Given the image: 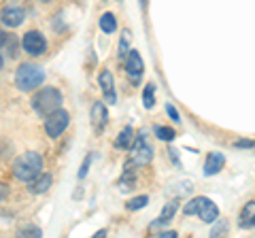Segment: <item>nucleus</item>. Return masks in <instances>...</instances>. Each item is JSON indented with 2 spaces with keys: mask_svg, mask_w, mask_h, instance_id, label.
I'll return each mask as SVG.
<instances>
[{
  "mask_svg": "<svg viewBox=\"0 0 255 238\" xmlns=\"http://www.w3.org/2000/svg\"><path fill=\"white\" fill-rule=\"evenodd\" d=\"M43 172V155L36 151H26L21 153L17 160L13 162V174L17 181L23 183H32L38 174Z\"/></svg>",
  "mask_w": 255,
  "mask_h": 238,
  "instance_id": "1",
  "label": "nucleus"
},
{
  "mask_svg": "<svg viewBox=\"0 0 255 238\" xmlns=\"http://www.w3.org/2000/svg\"><path fill=\"white\" fill-rule=\"evenodd\" d=\"M32 107H34L38 115L49 117L51 113L60 111V107H62L60 90H55V87H43V90H38L34 94V98H32Z\"/></svg>",
  "mask_w": 255,
  "mask_h": 238,
  "instance_id": "2",
  "label": "nucleus"
},
{
  "mask_svg": "<svg viewBox=\"0 0 255 238\" xmlns=\"http://www.w3.org/2000/svg\"><path fill=\"white\" fill-rule=\"evenodd\" d=\"M45 81V70L38 64H21L15 73V85L19 92H32Z\"/></svg>",
  "mask_w": 255,
  "mask_h": 238,
  "instance_id": "3",
  "label": "nucleus"
},
{
  "mask_svg": "<svg viewBox=\"0 0 255 238\" xmlns=\"http://www.w3.org/2000/svg\"><path fill=\"white\" fill-rule=\"evenodd\" d=\"M183 213H185V215H194L196 213L204 224H215L217 217H219L217 204L211 202L209 198H204V196H198V198H194V200H189L185 204V209H183Z\"/></svg>",
  "mask_w": 255,
  "mask_h": 238,
  "instance_id": "4",
  "label": "nucleus"
},
{
  "mask_svg": "<svg viewBox=\"0 0 255 238\" xmlns=\"http://www.w3.org/2000/svg\"><path fill=\"white\" fill-rule=\"evenodd\" d=\"M151 157H153V149L147 145L145 140V132L138 134L136 142L132 145V151H130V164L132 166H145L151 162Z\"/></svg>",
  "mask_w": 255,
  "mask_h": 238,
  "instance_id": "5",
  "label": "nucleus"
},
{
  "mask_svg": "<svg viewBox=\"0 0 255 238\" xmlns=\"http://www.w3.org/2000/svg\"><path fill=\"white\" fill-rule=\"evenodd\" d=\"M68 123H70V115L66 113V111H55V113H51L49 117L45 119V132L49 134L51 138H58L60 134L68 128Z\"/></svg>",
  "mask_w": 255,
  "mask_h": 238,
  "instance_id": "6",
  "label": "nucleus"
},
{
  "mask_svg": "<svg viewBox=\"0 0 255 238\" xmlns=\"http://www.w3.org/2000/svg\"><path fill=\"white\" fill-rule=\"evenodd\" d=\"M23 51H26L28 55H43L47 51V41H45V36L38 32V30H30V32L23 34Z\"/></svg>",
  "mask_w": 255,
  "mask_h": 238,
  "instance_id": "7",
  "label": "nucleus"
},
{
  "mask_svg": "<svg viewBox=\"0 0 255 238\" xmlns=\"http://www.w3.org/2000/svg\"><path fill=\"white\" fill-rule=\"evenodd\" d=\"M126 70L128 75H130V79L134 83L140 81V75H142V60L136 49H130L128 51V62H126Z\"/></svg>",
  "mask_w": 255,
  "mask_h": 238,
  "instance_id": "8",
  "label": "nucleus"
},
{
  "mask_svg": "<svg viewBox=\"0 0 255 238\" xmlns=\"http://www.w3.org/2000/svg\"><path fill=\"white\" fill-rule=\"evenodd\" d=\"M23 17H26V13L19 6H4L2 9V23L9 28H17L23 21Z\"/></svg>",
  "mask_w": 255,
  "mask_h": 238,
  "instance_id": "9",
  "label": "nucleus"
},
{
  "mask_svg": "<svg viewBox=\"0 0 255 238\" xmlns=\"http://www.w3.org/2000/svg\"><path fill=\"white\" fill-rule=\"evenodd\" d=\"M98 83H100V90L105 92L107 100L113 105L115 102V83H113V75H111V70H102L98 75Z\"/></svg>",
  "mask_w": 255,
  "mask_h": 238,
  "instance_id": "10",
  "label": "nucleus"
},
{
  "mask_svg": "<svg viewBox=\"0 0 255 238\" xmlns=\"http://www.w3.org/2000/svg\"><path fill=\"white\" fill-rule=\"evenodd\" d=\"M92 125L96 132H102L107 125V107L102 102H96L92 107Z\"/></svg>",
  "mask_w": 255,
  "mask_h": 238,
  "instance_id": "11",
  "label": "nucleus"
},
{
  "mask_svg": "<svg viewBox=\"0 0 255 238\" xmlns=\"http://www.w3.org/2000/svg\"><path fill=\"white\" fill-rule=\"evenodd\" d=\"M223 166H226V157L221 153H211L206 157V164H204V174L206 177H211V174H217Z\"/></svg>",
  "mask_w": 255,
  "mask_h": 238,
  "instance_id": "12",
  "label": "nucleus"
},
{
  "mask_svg": "<svg viewBox=\"0 0 255 238\" xmlns=\"http://www.w3.org/2000/svg\"><path fill=\"white\" fill-rule=\"evenodd\" d=\"M51 183H53V177H51V174H38V177L32 181L30 192H32V194H45L47 189L51 187Z\"/></svg>",
  "mask_w": 255,
  "mask_h": 238,
  "instance_id": "13",
  "label": "nucleus"
},
{
  "mask_svg": "<svg viewBox=\"0 0 255 238\" xmlns=\"http://www.w3.org/2000/svg\"><path fill=\"white\" fill-rule=\"evenodd\" d=\"M241 226L243 228H255V202H247L241 211Z\"/></svg>",
  "mask_w": 255,
  "mask_h": 238,
  "instance_id": "14",
  "label": "nucleus"
},
{
  "mask_svg": "<svg viewBox=\"0 0 255 238\" xmlns=\"http://www.w3.org/2000/svg\"><path fill=\"white\" fill-rule=\"evenodd\" d=\"M179 209V200H172L164 206V211H162V215H159V219L155 221V224H168V221L174 217V213H177Z\"/></svg>",
  "mask_w": 255,
  "mask_h": 238,
  "instance_id": "15",
  "label": "nucleus"
},
{
  "mask_svg": "<svg viewBox=\"0 0 255 238\" xmlns=\"http://www.w3.org/2000/svg\"><path fill=\"white\" fill-rule=\"evenodd\" d=\"M100 30L102 32H107V34H111V32H115L117 30V19H115L113 13H105L100 17Z\"/></svg>",
  "mask_w": 255,
  "mask_h": 238,
  "instance_id": "16",
  "label": "nucleus"
},
{
  "mask_svg": "<svg viewBox=\"0 0 255 238\" xmlns=\"http://www.w3.org/2000/svg\"><path fill=\"white\" fill-rule=\"evenodd\" d=\"M132 136H134V130L130 128V125H126V128L119 132V136H117V140H115V147H119V149H128V145L132 142Z\"/></svg>",
  "mask_w": 255,
  "mask_h": 238,
  "instance_id": "17",
  "label": "nucleus"
},
{
  "mask_svg": "<svg viewBox=\"0 0 255 238\" xmlns=\"http://www.w3.org/2000/svg\"><path fill=\"white\" fill-rule=\"evenodd\" d=\"M142 105H145V109H151L155 105V87H153V83H149L145 87V94H142Z\"/></svg>",
  "mask_w": 255,
  "mask_h": 238,
  "instance_id": "18",
  "label": "nucleus"
},
{
  "mask_svg": "<svg viewBox=\"0 0 255 238\" xmlns=\"http://www.w3.org/2000/svg\"><path fill=\"white\" fill-rule=\"evenodd\" d=\"M155 134H157V138L159 140H166V142H170L177 134H174L172 128H166V125H155Z\"/></svg>",
  "mask_w": 255,
  "mask_h": 238,
  "instance_id": "19",
  "label": "nucleus"
},
{
  "mask_svg": "<svg viewBox=\"0 0 255 238\" xmlns=\"http://www.w3.org/2000/svg\"><path fill=\"white\" fill-rule=\"evenodd\" d=\"M147 202H149L147 196H136V198H132V200L128 202L126 206H128V211H138V209H145Z\"/></svg>",
  "mask_w": 255,
  "mask_h": 238,
  "instance_id": "20",
  "label": "nucleus"
},
{
  "mask_svg": "<svg viewBox=\"0 0 255 238\" xmlns=\"http://www.w3.org/2000/svg\"><path fill=\"white\" fill-rule=\"evenodd\" d=\"M128 43H130V32H126L122 34V41H119V55H126V51H128Z\"/></svg>",
  "mask_w": 255,
  "mask_h": 238,
  "instance_id": "21",
  "label": "nucleus"
},
{
  "mask_svg": "<svg viewBox=\"0 0 255 238\" xmlns=\"http://www.w3.org/2000/svg\"><path fill=\"white\" fill-rule=\"evenodd\" d=\"M166 113H168V117L172 119V121H179V123H181V115H179V111L174 109L172 105H166Z\"/></svg>",
  "mask_w": 255,
  "mask_h": 238,
  "instance_id": "22",
  "label": "nucleus"
},
{
  "mask_svg": "<svg viewBox=\"0 0 255 238\" xmlns=\"http://www.w3.org/2000/svg\"><path fill=\"white\" fill-rule=\"evenodd\" d=\"M90 164H92V155H87L85 160H83V166H81V170H79V179H83L87 170H90Z\"/></svg>",
  "mask_w": 255,
  "mask_h": 238,
  "instance_id": "23",
  "label": "nucleus"
},
{
  "mask_svg": "<svg viewBox=\"0 0 255 238\" xmlns=\"http://www.w3.org/2000/svg\"><path fill=\"white\" fill-rule=\"evenodd\" d=\"M234 147L236 149H251V147H255V140H236Z\"/></svg>",
  "mask_w": 255,
  "mask_h": 238,
  "instance_id": "24",
  "label": "nucleus"
},
{
  "mask_svg": "<svg viewBox=\"0 0 255 238\" xmlns=\"http://www.w3.org/2000/svg\"><path fill=\"white\" fill-rule=\"evenodd\" d=\"M21 234H32V236H41V230L34 228V226H26L21 228Z\"/></svg>",
  "mask_w": 255,
  "mask_h": 238,
  "instance_id": "25",
  "label": "nucleus"
},
{
  "mask_svg": "<svg viewBox=\"0 0 255 238\" xmlns=\"http://www.w3.org/2000/svg\"><path fill=\"white\" fill-rule=\"evenodd\" d=\"M159 236H164V238H172V236H177V232H162Z\"/></svg>",
  "mask_w": 255,
  "mask_h": 238,
  "instance_id": "26",
  "label": "nucleus"
},
{
  "mask_svg": "<svg viewBox=\"0 0 255 238\" xmlns=\"http://www.w3.org/2000/svg\"><path fill=\"white\" fill-rule=\"evenodd\" d=\"M38 2H51V0H38Z\"/></svg>",
  "mask_w": 255,
  "mask_h": 238,
  "instance_id": "27",
  "label": "nucleus"
}]
</instances>
